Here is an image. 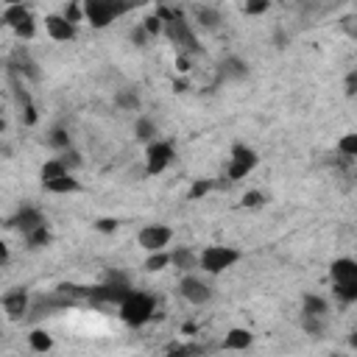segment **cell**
<instances>
[{
  "label": "cell",
  "instance_id": "1",
  "mask_svg": "<svg viewBox=\"0 0 357 357\" xmlns=\"http://www.w3.org/2000/svg\"><path fill=\"white\" fill-rule=\"evenodd\" d=\"M120 310V318L128 324V326H145L153 315H156V298L145 290H128V296L117 304Z\"/></svg>",
  "mask_w": 357,
  "mask_h": 357
},
{
  "label": "cell",
  "instance_id": "2",
  "mask_svg": "<svg viewBox=\"0 0 357 357\" xmlns=\"http://www.w3.org/2000/svg\"><path fill=\"white\" fill-rule=\"evenodd\" d=\"M137 6V0H84L81 11L89 20L92 28H106L123 14H128Z\"/></svg>",
  "mask_w": 357,
  "mask_h": 357
},
{
  "label": "cell",
  "instance_id": "3",
  "mask_svg": "<svg viewBox=\"0 0 357 357\" xmlns=\"http://www.w3.org/2000/svg\"><path fill=\"white\" fill-rule=\"evenodd\" d=\"M329 282H332V290L335 296L349 304V301H357V259L351 257H340L329 265Z\"/></svg>",
  "mask_w": 357,
  "mask_h": 357
},
{
  "label": "cell",
  "instance_id": "4",
  "mask_svg": "<svg viewBox=\"0 0 357 357\" xmlns=\"http://www.w3.org/2000/svg\"><path fill=\"white\" fill-rule=\"evenodd\" d=\"M162 33L176 45V50H178L181 56H195V53L201 50L198 36H195V25H192L187 17H181V14H170V17H165V28H162Z\"/></svg>",
  "mask_w": 357,
  "mask_h": 357
},
{
  "label": "cell",
  "instance_id": "5",
  "mask_svg": "<svg viewBox=\"0 0 357 357\" xmlns=\"http://www.w3.org/2000/svg\"><path fill=\"white\" fill-rule=\"evenodd\" d=\"M198 254H201V271L206 276H218V273L234 268L243 259V251H237L231 245H206Z\"/></svg>",
  "mask_w": 357,
  "mask_h": 357
},
{
  "label": "cell",
  "instance_id": "6",
  "mask_svg": "<svg viewBox=\"0 0 357 357\" xmlns=\"http://www.w3.org/2000/svg\"><path fill=\"white\" fill-rule=\"evenodd\" d=\"M178 296H181L187 304H192V307H204V304L212 301L215 290H212L209 279H204L201 273L190 271V273H184V276L178 279Z\"/></svg>",
  "mask_w": 357,
  "mask_h": 357
},
{
  "label": "cell",
  "instance_id": "7",
  "mask_svg": "<svg viewBox=\"0 0 357 357\" xmlns=\"http://www.w3.org/2000/svg\"><path fill=\"white\" fill-rule=\"evenodd\" d=\"M173 159H176V148H173V142L156 137L153 142L145 145V170H148V176L162 173L165 167L173 165Z\"/></svg>",
  "mask_w": 357,
  "mask_h": 357
},
{
  "label": "cell",
  "instance_id": "8",
  "mask_svg": "<svg viewBox=\"0 0 357 357\" xmlns=\"http://www.w3.org/2000/svg\"><path fill=\"white\" fill-rule=\"evenodd\" d=\"M257 162H259L257 151H254L251 145H245V142H237V145H231V156H229V167H226V173H229L231 181L245 178V176L257 167Z\"/></svg>",
  "mask_w": 357,
  "mask_h": 357
},
{
  "label": "cell",
  "instance_id": "9",
  "mask_svg": "<svg viewBox=\"0 0 357 357\" xmlns=\"http://www.w3.org/2000/svg\"><path fill=\"white\" fill-rule=\"evenodd\" d=\"M170 240H173V229L165 226V223H148V226H142V229L137 231V243H139V248L148 251V254L165 251V248L170 245Z\"/></svg>",
  "mask_w": 357,
  "mask_h": 357
},
{
  "label": "cell",
  "instance_id": "10",
  "mask_svg": "<svg viewBox=\"0 0 357 357\" xmlns=\"http://www.w3.org/2000/svg\"><path fill=\"white\" fill-rule=\"evenodd\" d=\"M3 22L22 39H31L36 33V22H33V17L25 6H6L3 8Z\"/></svg>",
  "mask_w": 357,
  "mask_h": 357
},
{
  "label": "cell",
  "instance_id": "11",
  "mask_svg": "<svg viewBox=\"0 0 357 357\" xmlns=\"http://www.w3.org/2000/svg\"><path fill=\"white\" fill-rule=\"evenodd\" d=\"M11 226H14L22 237H28V234H33V231H39V229H47V218H45L42 209H36V206H20L17 215L11 218Z\"/></svg>",
  "mask_w": 357,
  "mask_h": 357
},
{
  "label": "cell",
  "instance_id": "12",
  "mask_svg": "<svg viewBox=\"0 0 357 357\" xmlns=\"http://www.w3.org/2000/svg\"><path fill=\"white\" fill-rule=\"evenodd\" d=\"M0 304H3V312H6L8 321H22L25 312L31 310V296H28L25 287H14V290L3 293Z\"/></svg>",
  "mask_w": 357,
  "mask_h": 357
},
{
  "label": "cell",
  "instance_id": "13",
  "mask_svg": "<svg viewBox=\"0 0 357 357\" xmlns=\"http://www.w3.org/2000/svg\"><path fill=\"white\" fill-rule=\"evenodd\" d=\"M215 70H218V78H220L223 84H237V81L248 78V61H245L243 56H234V53L223 56Z\"/></svg>",
  "mask_w": 357,
  "mask_h": 357
},
{
  "label": "cell",
  "instance_id": "14",
  "mask_svg": "<svg viewBox=\"0 0 357 357\" xmlns=\"http://www.w3.org/2000/svg\"><path fill=\"white\" fill-rule=\"evenodd\" d=\"M190 22H192L195 28H201V31H218V28L223 25V14H220V8H215V6L195 3V6L190 8Z\"/></svg>",
  "mask_w": 357,
  "mask_h": 357
},
{
  "label": "cell",
  "instance_id": "15",
  "mask_svg": "<svg viewBox=\"0 0 357 357\" xmlns=\"http://www.w3.org/2000/svg\"><path fill=\"white\" fill-rule=\"evenodd\" d=\"M11 73L17 75V78H25V81H39L42 78V70H39V64H36V59L25 50V47H20L14 56H11Z\"/></svg>",
  "mask_w": 357,
  "mask_h": 357
},
{
  "label": "cell",
  "instance_id": "16",
  "mask_svg": "<svg viewBox=\"0 0 357 357\" xmlns=\"http://www.w3.org/2000/svg\"><path fill=\"white\" fill-rule=\"evenodd\" d=\"M45 31L56 42H70L75 39V22L67 14H47L45 17Z\"/></svg>",
  "mask_w": 357,
  "mask_h": 357
},
{
  "label": "cell",
  "instance_id": "17",
  "mask_svg": "<svg viewBox=\"0 0 357 357\" xmlns=\"http://www.w3.org/2000/svg\"><path fill=\"white\" fill-rule=\"evenodd\" d=\"M170 265H176L181 273H190V271H198L201 268V254L187 248V245H178L170 251Z\"/></svg>",
  "mask_w": 357,
  "mask_h": 357
},
{
  "label": "cell",
  "instance_id": "18",
  "mask_svg": "<svg viewBox=\"0 0 357 357\" xmlns=\"http://www.w3.org/2000/svg\"><path fill=\"white\" fill-rule=\"evenodd\" d=\"M134 137L139 139V142H153L156 137H159V126H156V120H151V117H145V114H137V120H134Z\"/></svg>",
  "mask_w": 357,
  "mask_h": 357
},
{
  "label": "cell",
  "instance_id": "19",
  "mask_svg": "<svg viewBox=\"0 0 357 357\" xmlns=\"http://www.w3.org/2000/svg\"><path fill=\"white\" fill-rule=\"evenodd\" d=\"M254 343V335L248 332V329H243V326H234V329H229V335L223 337V349H234V351H240V349H248Z\"/></svg>",
  "mask_w": 357,
  "mask_h": 357
},
{
  "label": "cell",
  "instance_id": "20",
  "mask_svg": "<svg viewBox=\"0 0 357 357\" xmlns=\"http://www.w3.org/2000/svg\"><path fill=\"white\" fill-rule=\"evenodd\" d=\"M114 106L120 112H139V95H137V89H131V86L117 89L114 92Z\"/></svg>",
  "mask_w": 357,
  "mask_h": 357
},
{
  "label": "cell",
  "instance_id": "21",
  "mask_svg": "<svg viewBox=\"0 0 357 357\" xmlns=\"http://www.w3.org/2000/svg\"><path fill=\"white\" fill-rule=\"evenodd\" d=\"M42 187H45L47 192H59V195H64V192H78V190H81V184H78V178H75L73 173H64V176H59V178L42 184Z\"/></svg>",
  "mask_w": 357,
  "mask_h": 357
},
{
  "label": "cell",
  "instance_id": "22",
  "mask_svg": "<svg viewBox=\"0 0 357 357\" xmlns=\"http://www.w3.org/2000/svg\"><path fill=\"white\" fill-rule=\"evenodd\" d=\"M301 312H304V315H329V301H326L324 296L304 293V298H301Z\"/></svg>",
  "mask_w": 357,
  "mask_h": 357
},
{
  "label": "cell",
  "instance_id": "23",
  "mask_svg": "<svg viewBox=\"0 0 357 357\" xmlns=\"http://www.w3.org/2000/svg\"><path fill=\"white\" fill-rule=\"evenodd\" d=\"M326 321H329V315H304L301 312V329L310 337H321L326 332Z\"/></svg>",
  "mask_w": 357,
  "mask_h": 357
},
{
  "label": "cell",
  "instance_id": "24",
  "mask_svg": "<svg viewBox=\"0 0 357 357\" xmlns=\"http://www.w3.org/2000/svg\"><path fill=\"white\" fill-rule=\"evenodd\" d=\"M28 340H31V349H33V351H50V349H53L50 335L42 332V329H33V332L28 335Z\"/></svg>",
  "mask_w": 357,
  "mask_h": 357
},
{
  "label": "cell",
  "instance_id": "25",
  "mask_svg": "<svg viewBox=\"0 0 357 357\" xmlns=\"http://www.w3.org/2000/svg\"><path fill=\"white\" fill-rule=\"evenodd\" d=\"M165 265H170V251H153L145 259V271H162Z\"/></svg>",
  "mask_w": 357,
  "mask_h": 357
},
{
  "label": "cell",
  "instance_id": "26",
  "mask_svg": "<svg viewBox=\"0 0 357 357\" xmlns=\"http://www.w3.org/2000/svg\"><path fill=\"white\" fill-rule=\"evenodd\" d=\"M47 139H50V145H53L56 151H67V148H70V134H67L64 128H53Z\"/></svg>",
  "mask_w": 357,
  "mask_h": 357
},
{
  "label": "cell",
  "instance_id": "27",
  "mask_svg": "<svg viewBox=\"0 0 357 357\" xmlns=\"http://www.w3.org/2000/svg\"><path fill=\"white\" fill-rule=\"evenodd\" d=\"M337 151H340L343 156H357V134H346V137H340Z\"/></svg>",
  "mask_w": 357,
  "mask_h": 357
},
{
  "label": "cell",
  "instance_id": "28",
  "mask_svg": "<svg viewBox=\"0 0 357 357\" xmlns=\"http://www.w3.org/2000/svg\"><path fill=\"white\" fill-rule=\"evenodd\" d=\"M243 8H245V14L259 17V14H265V11L271 8V0H245V3H243Z\"/></svg>",
  "mask_w": 357,
  "mask_h": 357
},
{
  "label": "cell",
  "instance_id": "29",
  "mask_svg": "<svg viewBox=\"0 0 357 357\" xmlns=\"http://www.w3.org/2000/svg\"><path fill=\"white\" fill-rule=\"evenodd\" d=\"M262 201H265V195H262L259 190H251V192L243 195V206H259Z\"/></svg>",
  "mask_w": 357,
  "mask_h": 357
},
{
  "label": "cell",
  "instance_id": "30",
  "mask_svg": "<svg viewBox=\"0 0 357 357\" xmlns=\"http://www.w3.org/2000/svg\"><path fill=\"white\" fill-rule=\"evenodd\" d=\"M209 181H195L192 184V190H190V198H198V195H204V192H209Z\"/></svg>",
  "mask_w": 357,
  "mask_h": 357
},
{
  "label": "cell",
  "instance_id": "31",
  "mask_svg": "<svg viewBox=\"0 0 357 357\" xmlns=\"http://www.w3.org/2000/svg\"><path fill=\"white\" fill-rule=\"evenodd\" d=\"M114 226H117V223H114V220H109V218L98 220V229H100V231H114Z\"/></svg>",
  "mask_w": 357,
  "mask_h": 357
},
{
  "label": "cell",
  "instance_id": "32",
  "mask_svg": "<svg viewBox=\"0 0 357 357\" xmlns=\"http://www.w3.org/2000/svg\"><path fill=\"white\" fill-rule=\"evenodd\" d=\"M6 6H25V0H6Z\"/></svg>",
  "mask_w": 357,
  "mask_h": 357
},
{
  "label": "cell",
  "instance_id": "33",
  "mask_svg": "<svg viewBox=\"0 0 357 357\" xmlns=\"http://www.w3.org/2000/svg\"><path fill=\"white\" fill-rule=\"evenodd\" d=\"M349 343H351V349H357V332H354V335L349 337Z\"/></svg>",
  "mask_w": 357,
  "mask_h": 357
}]
</instances>
